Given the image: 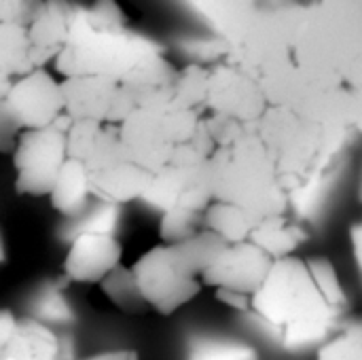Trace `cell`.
Returning <instances> with one entry per match:
<instances>
[{
	"instance_id": "6",
	"label": "cell",
	"mask_w": 362,
	"mask_h": 360,
	"mask_svg": "<svg viewBox=\"0 0 362 360\" xmlns=\"http://www.w3.org/2000/svg\"><path fill=\"white\" fill-rule=\"evenodd\" d=\"M4 104L23 132L53 127L64 115L62 81H55L45 68L32 70L13 81Z\"/></svg>"
},
{
	"instance_id": "9",
	"label": "cell",
	"mask_w": 362,
	"mask_h": 360,
	"mask_svg": "<svg viewBox=\"0 0 362 360\" xmlns=\"http://www.w3.org/2000/svg\"><path fill=\"white\" fill-rule=\"evenodd\" d=\"M70 13L59 4H49L36 11L30 19L28 34L32 42V66L34 70L42 68L45 62L57 59L59 51L68 40L70 30Z\"/></svg>"
},
{
	"instance_id": "13",
	"label": "cell",
	"mask_w": 362,
	"mask_h": 360,
	"mask_svg": "<svg viewBox=\"0 0 362 360\" xmlns=\"http://www.w3.org/2000/svg\"><path fill=\"white\" fill-rule=\"evenodd\" d=\"M303 240L305 236L295 223H291L282 214H265L248 242L257 244L274 261H280L286 257H295V250L301 246Z\"/></svg>"
},
{
	"instance_id": "1",
	"label": "cell",
	"mask_w": 362,
	"mask_h": 360,
	"mask_svg": "<svg viewBox=\"0 0 362 360\" xmlns=\"http://www.w3.org/2000/svg\"><path fill=\"white\" fill-rule=\"evenodd\" d=\"M250 312L286 350L322 346L339 331V318L320 293L308 261L286 257L274 263L250 299Z\"/></svg>"
},
{
	"instance_id": "17",
	"label": "cell",
	"mask_w": 362,
	"mask_h": 360,
	"mask_svg": "<svg viewBox=\"0 0 362 360\" xmlns=\"http://www.w3.org/2000/svg\"><path fill=\"white\" fill-rule=\"evenodd\" d=\"M204 214L206 212H195V210L180 208V206L163 212L159 221L161 244H168V246L182 244L191 240L193 236H197L199 231H204Z\"/></svg>"
},
{
	"instance_id": "5",
	"label": "cell",
	"mask_w": 362,
	"mask_h": 360,
	"mask_svg": "<svg viewBox=\"0 0 362 360\" xmlns=\"http://www.w3.org/2000/svg\"><path fill=\"white\" fill-rule=\"evenodd\" d=\"M68 161L66 134L57 127L21 132L13 151L15 187L25 195H49Z\"/></svg>"
},
{
	"instance_id": "10",
	"label": "cell",
	"mask_w": 362,
	"mask_h": 360,
	"mask_svg": "<svg viewBox=\"0 0 362 360\" xmlns=\"http://www.w3.org/2000/svg\"><path fill=\"white\" fill-rule=\"evenodd\" d=\"M0 360H64L62 337L36 318H19Z\"/></svg>"
},
{
	"instance_id": "11",
	"label": "cell",
	"mask_w": 362,
	"mask_h": 360,
	"mask_svg": "<svg viewBox=\"0 0 362 360\" xmlns=\"http://www.w3.org/2000/svg\"><path fill=\"white\" fill-rule=\"evenodd\" d=\"M265 214L235 202H212L204 214V229L216 233L229 246L248 242Z\"/></svg>"
},
{
	"instance_id": "23",
	"label": "cell",
	"mask_w": 362,
	"mask_h": 360,
	"mask_svg": "<svg viewBox=\"0 0 362 360\" xmlns=\"http://www.w3.org/2000/svg\"><path fill=\"white\" fill-rule=\"evenodd\" d=\"M102 125L104 123H95V121H72V125H70V129L66 134L68 159L83 161L89 155Z\"/></svg>"
},
{
	"instance_id": "20",
	"label": "cell",
	"mask_w": 362,
	"mask_h": 360,
	"mask_svg": "<svg viewBox=\"0 0 362 360\" xmlns=\"http://www.w3.org/2000/svg\"><path fill=\"white\" fill-rule=\"evenodd\" d=\"M316 360H362V327L339 329L320 348Z\"/></svg>"
},
{
	"instance_id": "16",
	"label": "cell",
	"mask_w": 362,
	"mask_h": 360,
	"mask_svg": "<svg viewBox=\"0 0 362 360\" xmlns=\"http://www.w3.org/2000/svg\"><path fill=\"white\" fill-rule=\"evenodd\" d=\"M100 286L117 310L132 314V316H142L151 312L148 303L142 297V291L138 286V280L132 267H125V265L117 267Z\"/></svg>"
},
{
	"instance_id": "15",
	"label": "cell",
	"mask_w": 362,
	"mask_h": 360,
	"mask_svg": "<svg viewBox=\"0 0 362 360\" xmlns=\"http://www.w3.org/2000/svg\"><path fill=\"white\" fill-rule=\"evenodd\" d=\"M32 70V42L28 25L0 23V74L19 79Z\"/></svg>"
},
{
	"instance_id": "28",
	"label": "cell",
	"mask_w": 362,
	"mask_h": 360,
	"mask_svg": "<svg viewBox=\"0 0 362 360\" xmlns=\"http://www.w3.org/2000/svg\"><path fill=\"white\" fill-rule=\"evenodd\" d=\"M11 85H13V79H8V76L0 74V102L6 98V93H8V89H11Z\"/></svg>"
},
{
	"instance_id": "21",
	"label": "cell",
	"mask_w": 362,
	"mask_h": 360,
	"mask_svg": "<svg viewBox=\"0 0 362 360\" xmlns=\"http://www.w3.org/2000/svg\"><path fill=\"white\" fill-rule=\"evenodd\" d=\"M308 265H310V272H312L320 293L329 301V306L337 314H341L344 308H346V291H344V286L339 282V276H337L335 267L325 259H310Z\"/></svg>"
},
{
	"instance_id": "24",
	"label": "cell",
	"mask_w": 362,
	"mask_h": 360,
	"mask_svg": "<svg viewBox=\"0 0 362 360\" xmlns=\"http://www.w3.org/2000/svg\"><path fill=\"white\" fill-rule=\"evenodd\" d=\"M21 132H23L21 125L15 121V117L8 112V108L2 100L0 102V151H4V153L15 151Z\"/></svg>"
},
{
	"instance_id": "2",
	"label": "cell",
	"mask_w": 362,
	"mask_h": 360,
	"mask_svg": "<svg viewBox=\"0 0 362 360\" xmlns=\"http://www.w3.org/2000/svg\"><path fill=\"white\" fill-rule=\"evenodd\" d=\"M161 49L146 36L129 30L119 6L110 2L70 13V30L55 59L57 72L68 76H102L123 83Z\"/></svg>"
},
{
	"instance_id": "27",
	"label": "cell",
	"mask_w": 362,
	"mask_h": 360,
	"mask_svg": "<svg viewBox=\"0 0 362 360\" xmlns=\"http://www.w3.org/2000/svg\"><path fill=\"white\" fill-rule=\"evenodd\" d=\"M81 360H140L138 354L134 350H108V352H100V354H93V356H87V359Z\"/></svg>"
},
{
	"instance_id": "4",
	"label": "cell",
	"mask_w": 362,
	"mask_h": 360,
	"mask_svg": "<svg viewBox=\"0 0 362 360\" xmlns=\"http://www.w3.org/2000/svg\"><path fill=\"white\" fill-rule=\"evenodd\" d=\"M134 276L151 312L172 316L191 303L204 289L202 280L189 276L176 261L172 246L159 244L144 252L134 265Z\"/></svg>"
},
{
	"instance_id": "29",
	"label": "cell",
	"mask_w": 362,
	"mask_h": 360,
	"mask_svg": "<svg viewBox=\"0 0 362 360\" xmlns=\"http://www.w3.org/2000/svg\"><path fill=\"white\" fill-rule=\"evenodd\" d=\"M4 261V246H2V238H0V263Z\"/></svg>"
},
{
	"instance_id": "25",
	"label": "cell",
	"mask_w": 362,
	"mask_h": 360,
	"mask_svg": "<svg viewBox=\"0 0 362 360\" xmlns=\"http://www.w3.org/2000/svg\"><path fill=\"white\" fill-rule=\"evenodd\" d=\"M17 320H19V318H15L11 312L0 310V356H2V352L6 350L8 342L13 339V333H15V329H17Z\"/></svg>"
},
{
	"instance_id": "18",
	"label": "cell",
	"mask_w": 362,
	"mask_h": 360,
	"mask_svg": "<svg viewBox=\"0 0 362 360\" xmlns=\"http://www.w3.org/2000/svg\"><path fill=\"white\" fill-rule=\"evenodd\" d=\"M187 360H261V354L248 342L208 337L189 348Z\"/></svg>"
},
{
	"instance_id": "12",
	"label": "cell",
	"mask_w": 362,
	"mask_h": 360,
	"mask_svg": "<svg viewBox=\"0 0 362 360\" xmlns=\"http://www.w3.org/2000/svg\"><path fill=\"white\" fill-rule=\"evenodd\" d=\"M89 197H91V191H89V180H87L83 163L68 159L62 166L57 180L49 193L51 206L59 214L68 219H76L89 208Z\"/></svg>"
},
{
	"instance_id": "3",
	"label": "cell",
	"mask_w": 362,
	"mask_h": 360,
	"mask_svg": "<svg viewBox=\"0 0 362 360\" xmlns=\"http://www.w3.org/2000/svg\"><path fill=\"white\" fill-rule=\"evenodd\" d=\"M81 163L89 180L91 197L110 206L142 199L155 176L129 159L121 142L119 125H102L89 155Z\"/></svg>"
},
{
	"instance_id": "19",
	"label": "cell",
	"mask_w": 362,
	"mask_h": 360,
	"mask_svg": "<svg viewBox=\"0 0 362 360\" xmlns=\"http://www.w3.org/2000/svg\"><path fill=\"white\" fill-rule=\"evenodd\" d=\"M119 227V206L110 204H98L95 208H87L83 214L72 219L70 227V240L81 233H106L115 236Z\"/></svg>"
},
{
	"instance_id": "22",
	"label": "cell",
	"mask_w": 362,
	"mask_h": 360,
	"mask_svg": "<svg viewBox=\"0 0 362 360\" xmlns=\"http://www.w3.org/2000/svg\"><path fill=\"white\" fill-rule=\"evenodd\" d=\"M45 325H57V323H68L72 318L70 306L62 293V286H53L49 284V289H45L38 299H36V316H32Z\"/></svg>"
},
{
	"instance_id": "8",
	"label": "cell",
	"mask_w": 362,
	"mask_h": 360,
	"mask_svg": "<svg viewBox=\"0 0 362 360\" xmlns=\"http://www.w3.org/2000/svg\"><path fill=\"white\" fill-rule=\"evenodd\" d=\"M123 246L117 236L81 233L70 240L64 259V276L78 284H102L117 267H121Z\"/></svg>"
},
{
	"instance_id": "14",
	"label": "cell",
	"mask_w": 362,
	"mask_h": 360,
	"mask_svg": "<svg viewBox=\"0 0 362 360\" xmlns=\"http://www.w3.org/2000/svg\"><path fill=\"white\" fill-rule=\"evenodd\" d=\"M229 244L223 242L216 233L204 229L197 236H193L191 240L182 242V244H174V257L178 261V265L193 278L202 280V276L214 265V261L221 257V252L227 248Z\"/></svg>"
},
{
	"instance_id": "7",
	"label": "cell",
	"mask_w": 362,
	"mask_h": 360,
	"mask_svg": "<svg viewBox=\"0 0 362 360\" xmlns=\"http://www.w3.org/2000/svg\"><path fill=\"white\" fill-rule=\"evenodd\" d=\"M274 263L276 261L252 242L233 244L227 246L214 265L202 276V284L216 293L229 291L252 299V295L263 286Z\"/></svg>"
},
{
	"instance_id": "26",
	"label": "cell",
	"mask_w": 362,
	"mask_h": 360,
	"mask_svg": "<svg viewBox=\"0 0 362 360\" xmlns=\"http://www.w3.org/2000/svg\"><path fill=\"white\" fill-rule=\"evenodd\" d=\"M216 297L225 306H229V308H233L238 312H250V297H244V295H238V293H229V291H218Z\"/></svg>"
}]
</instances>
